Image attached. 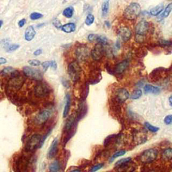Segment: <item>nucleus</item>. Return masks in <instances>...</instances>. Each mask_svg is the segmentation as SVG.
Listing matches in <instances>:
<instances>
[{
	"label": "nucleus",
	"instance_id": "f257e3e1",
	"mask_svg": "<svg viewBox=\"0 0 172 172\" xmlns=\"http://www.w3.org/2000/svg\"><path fill=\"white\" fill-rule=\"evenodd\" d=\"M141 7L138 3L132 2L127 6L124 11L123 16L129 21H134L140 16Z\"/></svg>",
	"mask_w": 172,
	"mask_h": 172
},
{
	"label": "nucleus",
	"instance_id": "f03ea898",
	"mask_svg": "<svg viewBox=\"0 0 172 172\" xmlns=\"http://www.w3.org/2000/svg\"><path fill=\"white\" fill-rule=\"evenodd\" d=\"M149 24L146 20H141L135 26L136 40L139 43H143L149 30Z\"/></svg>",
	"mask_w": 172,
	"mask_h": 172
},
{
	"label": "nucleus",
	"instance_id": "7ed1b4c3",
	"mask_svg": "<svg viewBox=\"0 0 172 172\" xmlns=\"http://www.w3.org/2000/svg\"><path fill=\"white\" fill-rule=\"evenodd\" d=\"M67 72L72 81L73 82L78 81L81 78V68L78 62L72 61L68 65Z\"/></svg>",
	"mask_w": 172,
	"mask_h": 172
},
{
	"label": "nucleus",
	"instance_id": "20e7f679",
	"mask_svg": "<svg viewBox=\"0 0 172 172\" xmlns=\"http://www.w3.org/2000/svg\"><path fill=\"white\" fill-rule=\"evenodd\" d=\"M158 151L155 149H149L144 151L140 155V161L144 164H151L157 159Z\"/></svg>",
	"mask_w": 172,
	"mask_h": 172
},
{
	"label": "nucleus",
	"instance_id": "39448f33",
	"mask_svg": "<svg viewBox=\"0 0 172 172\" xmlns=\"http://www.w3.org/2000/svg\"><path fill=\"white\" fill-rule=\"evenodd\" d=\"M23 72L27 78L37 81H40L43 78V73L39 69H34L33 67L26 66L23 68Z\"/></svg>",
	"mask_w": 172,
	"mask_h": 172
},
{
	"label": "nucleus",
	"instance_id": "423d86ee",
	"mask_svg": "<svg viewBox=\"0 0 172 172\" xmlns=\"http://www.w3.org/2000/svg\"><path fill=\"white\" fill-rule=\"evenodd\" d=\"M43 136L39 134H34L30 136L26 143V149L29 151H33L37 149L42 143Z\"/></svg>",
	"mask_w": 172,
	"mask_h": 172
},
{
	"label": "nucleus",
	"instance_id": "0eeeda50",
	"mask_svg": "<svg viewBox=\"0 0 172 172\" xmlns=\"http://www.w3.org/2000/svg\"><path fill=\"white\" fill-rule=\"evenodd\" d=\"M90 55L93 60L96 61H100L105 55V49L104 48V45L96 43L91 50Z\"/></svg>",
	"mask_w": 172,
	"mask_h": 172
},
{
	"label": "nucleus",
	"instance_id": "6e6552de",
	"mask_svg": "<svg viewBox=\"0 0 172 172\" xmlns=\"http://www.w3.org/2000/svg\"><path fill=\"white\" fill-rule=\"evenodd\" d=\"M49 94V88L45 83L40 82L35 86L34 94L38 97H43Z\"/></svg>",
	"mask_w": 172,
	"mask_h": 172
},
{
	"label": "nucleus",
	"instance_id": "1a4fd4ad",
	"mask_svg": "<svg viewBox=\"0 0 172 172\" xmlns=\"http://www.w3.org/2000/svg\"><path fill=\"white\" fill-rule=\"evenodd\" d=\"M24 82V79L22 76L20 75H14L9 81V85L15 90H19L23 85Z\"/></svg>",
	"mask_w": 172,
	"mask_h": 172
},
{
	"label": "nucleus",
	"instance_id": "9d476101",
	"mask_svg": "<svg viewBox=\"0 0 172 172\" xmlns=\"http://www.w3.org/2000/svg\"><path fill=\"white\" fill-rule=\"evenodd\" d=\"M118 35L120 39L124 42H127L132 37V31L129 27L126 26H122L120 27L118 30Z\"/></svg>",
	"mask_w": 172,
	"mask_h": 172
},
{
	"label": "nucleus",
	"instance_id": "9b49d317",
	"mask_svg": "<svg viewBox=\"0 0 172 172\" xmlns=\"http://www.w3.org/2000/svg\"><path fill=\"white\" fill-rule=\"evenodd\" d=\"M116 100L119 103H124L130 97L129 91L125 88H119L116 91Z\"/></svg>",
	"mask_w": 172,
	"mask_h": 172
},
{
	"label": "nucleus",
	"instance_id": "f8f14e48",
	"mask_svg": "<svg viewBox=\"0 0 172 172\" xmlns=\"http://www.w3.org/2000/svg\"><path fill=\"white\" fill-rule=\"evenodd\" d=\"M76 57L79 61H85L90 55L88 48L85 45H81L78 46L75 50Z\"/></svg>",
	"mask_w": 172,
	"mask_h": 172
},
{
	"label": "nucleus",
	"instance_id": "ddd939ff",
	"mask_svg": "<svg viewBox=\"0 0 172 172\" xmlns=\"http://www.w3.org/2000/svg\"><path fill=\"white\" fill-rule=\"evenodd\" d=\"M52 112L50 110H44L42 112H40L39 114H38V115L35 118V123L37 124H43L45 122H46L47 120L51 116Z\"/></svg>",
	"mask_w": 172,
	"mask_h": 172
},
{
	"label": "nucleus",
	"instance_id": "4468645a",
	"mask_svg": "<svg viewBox=\"0 0 172 172\" xmlns=\"http://www.w3.org/2000/svg\"><path fill=\"white\" fill-rule=\"evenodd\" d=\"M88 39L90 42H96L97 43H99L102 44V45H106V44H108V38L102 36V35H98V34H90L88 37Z\"/></svg>",
	"mask_w": 172,
	"mask_h": 172
},
{
	"label": "nucleus",
	"instance_id": "2eb2a0df",
	"mask_svg": "<svg viewBox=\"0 0 172 172\" xmlns=\"http://www.w3.org/2000/svg\"><path fill=\"white\" fill-rule=\"evenodd\" d=\"M129 65V61L127 60H123L118 63L115 66L114 68V72L117 75H121L123 74L125 71L128 69Z\"/></svg>",
	"mask_w": 172,
	"mask_h": 172
},
{
	"label": "nucleus",
	"instance_id": "dca6fc26",
	"mask_svg": "<svg viewBox=\"0 0 172 172\" xmlns=\"http://www.w3.org/2000/svg\"><path fill=\"white\" fill-rule=\"evenodd\" d=\"M58 145H59V141L57 139H55L53 140L51 145H50V148L48 151V158L52 159L56 155L58 151Z\"/></svg>",
	"mask_w": 172,
	"mask_h": 172
},
{
	"label": "nucleus",
	"instance_id": "f3484780",
	"mask_svg": "<svg viewBox=\"0 0 172 172\" xmlns=\"http://www.w3.org/2000/svg\"><path fill=\"white\" fill-rule=\"evenodd\" d=\"M37 34L36 30L34 28L33 26H30L28 27L26 29L25 33H24V38L25 40L26 41H31L34 39V38L35 37Z\"/></svg>",
	"mask_w": 172,
	"mask_h": 172
},
{
	"label": "nucleus",
	"instance_id": "a211bd4d",
	"mask_svg": "<svg viewBox=\"0 0 172 172\" xmlns=\"http://www.w3.org/2000/svg\"><path fill=\"white\" fill-rule=\"evenodd\" d=\"M145 94H158L160 92V88L151 84H146L144 86Z\"/></svg>",
	"mask_w": 172,
	"mask_h": 172
},
{
	"label": "nucleus",
	"instance_id": "6ab92c4d",
	"mask_svg": "<svg viewBox=\"0 0 172 172\" xmlns=\"http://www.w3.org/2000/svg\"><path fill=\"white\" fill-rule=\"evenodd\" d=\"M61 29L62 31L65 32V33H72L76 30V25L73 22L67 23L62 26Z\"/></svg>",
	"mask_w": 172,
	"mask_h": 172
},
{
	"label": "nucleus",
	"instance_id": "aec40b11",
	"mask_svg": "<svg viewBox=\"0 0 172 172\" xmlns=\"http://www.w3.org/2000/svg\"><path fill=\"white\" fill-rule=\"evenodd\" d=\"M70 106H71V96L69 94H66V96H65V107L63 114V118H66L70 110Z\"/></svg>",
	"mask_w": 172,
	"mask_h": 172
},
{
	"label": "nucleus",
	"instance_id": "412c9836",
	"mask_svg": "<svg viewBox=\"0 0 172 172\" xmlns=\"http://www.w3.org/2000/svg\"><path fill=\"white\" fill-rule=\"evenodd\" d=\"M163 11H164V5L163 4H160L151 9L149 11V14L152 16H157L161 14Z\"/></svg>",
	"mask_w": 172,
	"mask_h": 172
},
{
	"label": "nucleus",
	"instance_id": "4be33fe9",
	"mask_svg": "<svg viewBox=\"0 0 172 172\" xmlns=\"http://www.w3.org/2000/svg\"><path fill=\"white\" fill-rule=\"evenodd\" d=\"M74 14V8L72 6H69L65 9L63 11V16L67 18H72Z\"/></svg>",
	"mask_w": 172,
	"mask_h": 172
},
{
	"label": "nucleus",
	"instance_id": "5701e85b",
	"mask_svg": "<svg viewBox=\"0 0 172 172\" xmlns=\"http://www.w3.org/2000/svg\"><path fill=\"white\" fill-rule=\"evenodd\" d=\"M110 9V2L109 0L104 2L102 5V14L103 17H106L108 14Z\"/></svg>",
	"mask_w": 172,
	"mask_h": 172
},
{
	"label": "nucleus",
	"instance_id": "b1692460",
	"mask_svg": "<svg viewBox=\"0 0 172 172\" xmlns=\"http://www.w3.org/2000/svg\"><path fill=\"white\" fill-rule=\"evenodd\" d=\"M49 169L50 172H59L61 169L60 164H59L58 161H53L50 164Z\"/></svg>",
	"mask_w": 172,
	"mask_h": 172
},
{
	"label": "nucleus",
	"instance_id": "393cba45",
	"mask_svg": "<svg viewBox=\"0 0 172 172\" xmlns=\"http://www.w3.org/2000/svg\"><path fill=\"white\" fill-rule=\"evenodd\" d=\"M131 160H132L131 158H124L120 160H118V161L116 162L115 167L119 168L124 165L129 164V163H130V161H131Z\"/></svg>",
	"mask_w": 172,
	"mask_h": 172
},
{
	"label": "nucleus",
	"instance_id": "a878e982",
	"mask_svg": "<svg viewBox=\"0 0 172 172\" xmlns=\"http://www.w3.org/2000/svg\"><path fill=\"white\" fill-rule=\"evenodd\" d=\"M172 11V3L171 4H168L167 5V7L165 8V9L164 11V12L161 15V18L164 19V18H167L169 16H170V14H171Z\"/></svg>",
	"mask_w": 172,
	"mask_h": 172
},
{
	"label": "nucleus",
	"instance_id": "bb28decb",
	"mask_svg": "<svg viewBox=\"0 0 172 172\" xmlns=\"http://www.w3.org/2000/svg\"><path fill=\"white\" fill-rule=\"evenodd\" d=\"M142 94H143V91L140 89H136L132 91V93L130 95V98L132 100H137L140 98L141 97Z\"/></svg>",
	"mask_w": 172,
	"mask_h": 172
},
{
	"label": "nucleus",
	"instance_id": "cd10ccee",
	"mask_svg": "<svg viewBox=\"0 0 172 172\" xmlns=\"http://www.w3.org/2000/svg\"><path fill=\"white\" fill-rule=\"evenodd\" d=\"M126 153V151L125 150H120V151H116V152L114 153L111 157L110 159V162H112L114 159H116L118 158H120V157L121 156L124 155Z\"/></svg>",
	"mask_w": 172,
	"mask_h": 172
},
{
	"label": "nucleus",
	"instance_id": "c85d7f7f",
	"mask_svg": "<svg viewBox=\"0 0 172 172\" xmlns=\"http://www.w3.org/2000/svg\"><path fill=\"white\" fill-rule=\"evenodd\" d=\"M162 156L166 160L172 159V148H168V149L164 150Z\"/></svg>",
	"mask_w": 172,
	"mask_h": 172
},
{
	"label": "nucleus",
	"instance_id": "c756f323",
	"mask_svg": "<svg viewBox=\"0 0 172 172\" xmlns=\"http://www.w3.org/2000/svg\"><path fill=\"white\" fill-rule=\"evenodd\" d=\"M16 72V70H15L14 68L11 67H7L2 70V73L4 75H9V74H11V75H14V73Z\"/></svg>",
	"mask_w": 172,
	"mask_h": 172
},
{
	"label": "nucleus",
	"instance_id": "7c9ffc66",
	"mask_svg": "<svg viewBox=\"0 0 172 172\" xmlns=\"http://www.w3.org/2000/svg\"><path fill=\"white\" fill-rule=\"evenodd\" d=\"M145 126L146 127V129L149 130V131L151 132H157L159 131V127H157L149 123H145Z\"/></svg>",
	"mask_w": 172,
	"mask_h": 172
},
{
	"label": "nucleus",
	"instance_id": "2f4dec72",
	"mask_svg": "<svg viewBox=\"0 0 172 172\" xmlns=\"http://www.w3.org/2000/svg\"><path fill=\"white\" fill-rule=\"evenodd\" d=\"M94 20H95V17L94 15L89 14L87 16V17H86L85 23V24L88 26H91L94 22Z\"/></svg>",
	"mask_w": 172,
	"mask_h": 172
},
{
	"label": "nucleus",
	"instance_id": "473e14b6",
	"mask_svg": "<svg viewBox=\"0 0 172 172\" xmlns=\"http://www.w3.org/2000/svg\"><path fill=\"white\" fill-rule=\"evenodd\" d=\"M43 17V15L40 13L38 12H33L30 15V18L32 20H37L40 18H42Z\"/></svg>",
	"mask_w": 172,
	"mask_h": 172
},
{
	"label": "nucleus",
	"instance_id": "72a5a7b5",
	"mask_svg": "<svg viewBox=\"0 0 172 172\" xmlns=\"http://www.w3.org/2000/svg\"><path fill=\"white\" fill-rule=\"evenodd\" d=\"M159 44L161 47H170L172 46V41L171 40H161L159 41Z\"/></svg>",
	"mask_w": 172,
	"mask_h": 172
},
{
	"label": "nucleus",
	"instance_id": "f704fd0d",
	"mask_svg": "<svg viewBox=\"0 0 172 172\" xmlns=\"http://www.w3.org/2000/svg\"><path fill=\"white\" fill-rule=\"evenodd\" d=\"M104 164H102V163H100V164L95 165L91 168L90 172H96L98 170H100V169H102L104 167Z\"/></svg>",
	"mask_w": 172,
	"mask_h": 172
},
{
	"label": "nucleus",
	"instance_id": "c9c22d12",
	"mask_svg": "<svg viewBox=\"0 0 172 172\" xmlns=\"http://www.w3.org/2000/svg\"><path fill=\"white\" fill-rule=\"evenodd\" d=\"M20 45L18 44H12L11 45L9 46L7 49V51L10 53V52H14L15 50H16L18 49H19Z\"/></svg>",
	"mask_w": 172,
	"mask_h": 172
},
{
	"label": "nucleus",
	"instance_id": "e433bc0d",
	"mask_svg": "<svg viewBox=\"0 0 172 172\" xmlns=\"http://www.w3.org/2000/svg\"><path fill=\"white\" fill-rule=\"evenodd\" d=\"M28 63L32 67H38L41 65V62L37 59H32V60L28 61Z\"/></svg>",
	"mask_w": 172,
	"mask_h": 172
},
{
	"label": "nucleus",
	"instance_id": "4c0bfd02",
	"mask_svg": "<svg viewBox=\"0 0 172 172\" xmlns=\"http://www.w3.org/2000/svg\"><path fill=\"white\" fill-rule=\"evenodd\" d=\"M164 122L166 125H170V124H172V114H169L167 116H166L164 120Z\"/></svg>",
	"mask_w": 172,
	"mask_h": 172
},
{
	"label": "nucleus",
	"instance_id": "58836bf2",
	"mask_svg": "<svg viewBox=\"0 0 172 172\" xmlns=\"http://www.w3.org/2000/svg\"><path fill=\"white\" fill-rule=\"evenodd\" d=\"M41 65H42V67L44 72H46V71L48 69L49 67H50V66H51V61H44Z\"/></svg>",
	"mask_w": 172,
	"mask_h": 172
},
{
	"label": "nucleus",
	"instance_id": "ea45409f",
	"mask_svg": "<svg viewBox=\"0 0 172 172\" xmlns=\"http://www.w3.org/2000/svg\"><path fill=\"white\" fill-rule=\"evenodd\" d=\"M53 24L54 25V26H55V28H58V29L61 28V26H63V25L61 24L60 20H58L57 18L54 19V20H53Z\"/></svg>",
	"mask_w": 172,
	"mask_h": 172
},
{
	"label": "nucleus",
	"instance_id": "a19ab883",
	"mask_svg": "<svg viewBox=\"0 0 172 172\" xmlns=\"http://www.w3.org/2000/svg\"><path fill=\"white\" fill-rule=\"evenodd\" d=\"M26 19L23 18V19H22V20H20V21L18 22V26H19L20 28H22L23 26L26 24Z\"/></svg>",
	"mask_w": 172,
	"mask_h": 172
},
{
	"label": "nucleus",
	"instance_id": "79ce46f5",
	"mask_svg": "<svg viewBox=\"0 0 172 172\" xmlns=\"http://www.w3.org/2000/svg\"><path fill=\"white\" fill-rule=\"evenodd\" d=\"M50 67H51L53 70L57 69V62H56L54 60L51 61V66H50Z\"/></svg>",
	"mask_w": 172,
	"mask_h": 172
},
{
	"label": "nucleus",
	"instance_id": "37998d69",
	"mask_svg": "<svg viewBox=\"0 0 172 172\" xmlns=\"http://www.w3.org/2000/svg\"><path fill=\"white\" fill-rule=\"evenodd\" d=\"M42 53H43V50L41 49H38L35 50L33 54L34 56H39L42 54Z\"/></svg>",
	"mask_w": 172,
	"mask_h": 172
},
{
	"label": "nucleus",
	"instance_id": "c03bdc74",
	"mask_svg": "<svg viewBox=\"0 0 172 172\" xmlns=\"http://www.w3.org/2000/svg\"><path fill=\"white\" fill-rule=\"evenodd\" d=\"M7 63L6 59L4 57H0V65Z\"/></svg>",
	"mask_w": 172,
	"mask_h": 172
},
{
	"label": "nucleus",
	"instance_id": "a18cd8bd",
	"mask_svg": "<svg viewBox=\"0 0 172 172\" xmlns=\"http://www.w3.org/2000/svg\"><path fill=\"white\" fill-rule=\"evenodd\" d=\"M104 25L107 27L108 28H110V23L108 21H105L104 22Z\"/></svg>",
	"mask_w": 172,
	"mask_h": 172
},
{
	"label": "nucleus",
	"instance_id": "49530a36",
	"mask_svg": "<svg viewBox=\"0 0 172 172\" xmlns=\"http://www.w3.org/2000/svg\"><path fill=\"white\" fill-rule=\"evenodd\" d=\"M69 172H81V170H79V169H74V170L70 171Z\"/></svg>",
	"mask_w": 172,
	"mask_h": 172
},
{
	"label": "nucleus",
	"instance_id": "de8ad7c7",
	"mask_svg": "<svg viewBox=\"0 0 172 172\" xmlns=\"http://www.w3.org/2000/svg\"><path fill=\"white\" fill-rule=\"evenodd\" d=\"M169 102H170V106H172V96H170L169 97Z\"/></svg>",
	"mask_w": 172,
	"mask_h": 172
},
{
	"label": "nucleus",
	"instance_id": "09e8293b",
	"mask_svg": "<svg viewBox=\"0 0 172 172\" xmlns=\"http://www.w3.org/2000/svg\"><path fill=\"white\" fill-rule=\"evenodd\" d=\"M3 24H4V22H3V20H0V28H2Z\"/></svg>",
	"mask_w": 172,
	"mask_h": 172
}]
</instances>
